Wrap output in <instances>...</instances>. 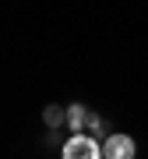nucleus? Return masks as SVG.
Masks as SVG:
<instances>
[{
  "label": "nucleus",
  "instance_id": "obj_5",
  "mask_svg": "<svg viewBox=\"0 0 148 159\" xmlns=\"http://www.w3.org/2000/svg\"><path fill=\"white\" fill-rule=\"evenodd\" d=\"M85 127L92 131V134H102V131H109V127H106V124H102V120H99L95 113H88V120H85Z\"/></svg>",
  "mask_w": 148,
  "mask_h": 159
},
{
  "label": "nucleus",
  "instance_id": "obj_4",
  "mask_svg": "<svg viewBox=\"0 0 148 159\" xmlns=\"http://www.w3.org/2000/svg\"><path fill=\"white\" fill-rule=\"evenodd\" d=\"M42 124L50 131H60L63 127V106H57V102H50V106L42 110Z\"/></svg>",
  "mask_w": 148,
  "mask_h": 159
},
{
  "label": "nucleus",
  "instance_id": "obj_2",
  "mask_svg": "<svg viewBox=\"0 0 148 159\" xmlns=\"http://www.w3.org/2000/svg\"><path fill=\"white\" fill-rule=\"evenodd\" d=\"M134 152H137V145H134L131 134H106V142H102L106 159H131Z\"/></svg>",
  "mask_w": 148,
  "mask_h": 159
},
{
  "label": "nucleus",
  "instance_id": "obj_1",
  "mask_svg": "<svg viewBox=\"0 0 148 159\" xmlns=\"http://www.w3.org/2000/svg\"><path fill=\"white\" fill-rule=\"evenodd\" d=\"M60 152H63V159H99V156H102V145L95 142V134H81V131H74Z\"/></svg>",
  "mask_w": 148,
  "mask_h": 159
},
{
  "label": "nucleus",
  "instance_id": "obj_3",
  "mask_svg": "<svg viewBox=\"0 0 148 159\" xmlns=\"http://www.w3.org/2000/svg\"><path fill=\"white\" fill-rule=\"evenodd\" d=\"M85 120H88V106L74 102V106H63V124L71 131H85Z\"/></svg>",
  "mask_w": 148,
  "mask_h": 159
}]
</instances>
